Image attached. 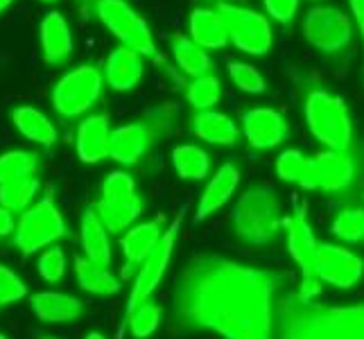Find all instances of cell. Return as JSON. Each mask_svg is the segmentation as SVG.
<instances>
[{
    "label": "cell",
    "mask_w": 364,
    "mask_h": 339,
    "mask_svg": "<svg viewBox=\"0 0 364 339\" xmlns=\"http://www.w3.org/2000/svg\"><path fill=\"white\" fill-rule=\"evenodd\" d=\"M285 276L218 254L186 260L172 292L179 330H210L224 339H279V294Z\"/></svg>",
    "instance_id": "6da1fadb"
},
{
    "label": "cell",
    "mask_w": 364,
    "mask_h": 339,
    "mask_svg": "<svg viewBox=\"0 0 364 339\" xmlns=\"http://www.w3.org/2000/svg\"><path fill=\"white\" fill-rule=\"evenodd\" d=\"M279 339H364V306H319L290 294L279 301Z\"/></svg>",
    "instance_id": "7a4b0ae2"
},
{
    "label": "cell",
    "mask_w": 364,
    "mask_h": 339,
    "mask_svg": "<svg viewBox=\"0 0 364 339\" xmlns=\"http://www.w3.org/2000/svg\"><path fill=\"white\" fill-rule=\"evenodd\" d=\"M233 235L249 247L272 244L281 233V199L272 185L258 183L240 195L231 212Z\"/></svg>",
    "instance_id": "3957f363"
},
{
    "label": "cell",
    "mask_w": 364,
    "mask_h": 339,
    "mask_svg": "<svg viewBox=\"0 0 364 339\" xmlns=\"http://www.w3.org/2000/svg\"><path fill=\"white\" fill-rule=\"evenodd\" d=\"M306 122L310 134L335 152H346L353 141V120H350L346 102L326 89H315L308 93Z\"/></svg>",
    "instance_id": "277c9868"
},
{
    "label": "cell",
    "mask_w": 364,
    "mask_h": 339,
    "mask_svg": "<svg viewBox=\"0 0 364 339\" xmlns=\"http://www.w3.org/2000/svg\"><path fill=\"white\" fill-rule=\"evenodd\" d=\"M68 224L57 208L53 195H46L34 206L25 208L14 229V247L23 254V258L34 256L36 251L53 247L55 242L68 237Z\"/></svg>",
    "instance_id": "5b68a950"
},
{
    "label": "cell",
    "mask_w": 364,
    "mask_h": 339,
    "mask_svg": "<svg viewBox=\"0 0 364 339\" xmlns=\"http://www.w3.org/2000/svg\"><path fill=\"white\" fill-rule=\"evenodd\" d=\"M183 215H186V208H181L177 215H174L170 226L163 231V237H161V242L156 244V249L149 254V258L143 262L141 269H138L136 279H134L132 294L127 298V308H124V315H122L120 328H118V335H116L118 339L124 335V330H127V319H129L132 312L141 303H145V301H149V296L156 292V287L163 283V279H166V271H168L170 262H172L174 244H177V235H179L181 224H183Z\"/></svg>",
    "instance_id": "8992f818"
},
{
    "label": "cell",
    "mask_w": 364,
    "mask_h": 339,
    "mask_svg": "<svg viewBox=\"0 0 364 339\" xmlns=\"http://www.w3.org/2000/svg\"><path fill=\"white\" fill-rule=\"evenodd\" d=\"M283 226L287 229V251L294 258L301 269V287L299 298L312 301L321 294V281H319V242L312 226L308 222V206L304 202H296V208L290 220H285Z\"/></svg>",
    "instance_id": "52a82bcc"
},
{
    "label": "cell",
    "mask_w": 364,
    "mask_h": 339,
    "mask_svg": "<svg viewBox=\"0 0 364 339\" xmlns=\"http://www.w3.org/2000/svg\"><path fill=\"white\" fill-rule=\"evenodd\" d=\"M218 14L224 21V28L229 34V43L251 57H265L274 45L272 23L265 14L256 9L220 3Z\"/></svg>",
    "instance_id": "ba28073f"
},
{
    "label": "cell",
    "mask_w": 364,
    "mask_h": 339,
    "mask_svg": "<svg viewBox=\"0 0 364 339\" xmlns=\"http://www.w3.org/2000/svg\"><path fill=\"white\" fill-rule=\"evenodd\" d=\"M97 18L116 39L136 55L156 57V41L149 25L124 0H97Z\"/></svg>",
    "instance_id": "9c48e42d"
},
{
    "label": "cell",
    "mask_w": 364,
    "mask_h": 339,
    "mask_svg": "<svg viewBox=\"0 0 364 339\" xmlns=\"http://www.w3.org/2000/svg\"><path fill=\"white\" fill-rule=\"evenodd\" d=\"M105 77L95 66L84 64L66 72L53 89V104L61 118H80L102 95Z\"/></svg>",
    "instance_id": "30bf717a"
},
{
    "label": "cell",
    "mask_w": 364,
    "mask_h": 339,
    "mask_svg": "<svg viewBox=\"0 0 364 339\" xmlns=\"http://www.w3.org/2000/svg\"><path fill=\"white\" fill-rule=\"evenodd\" d=\"M304 39L321 55H337L353 39V23L342 9L319 5L308 9L301 23Z\"/></svg>",
    "instance_id": "8fae6325"
},
{
    "label": "cell",
    "mask_w": 364,
    "mask_h": 339,
    "mask_svg": "<svg viewBox=\"0 0 364 339\" xmlns=\"http://www.w3.org/2000/svg\"><path fill=\"white\" fill-rule=\"evenodd\" d=\"M355 177V163L346 152H321L312 158H306V168L301 172L296 185L304 190H326L337 193L350 185Z\"/></svg>",
    "instance_id": "7c38bea8"
},
{
    "label": "cell",
    "mask_w": 364,
    "mask_h": 339,
    "mask_svg": "<svg viewBox=\"0 0 364 339\" xmlns=\"http://www.w3.org/2000/svg\"><path fill=\"white\" fill-rule=\"evenodd\" d=\"M319 281L340 290H348L362 281L364 260L353 251L337 244H319Z\"/></svg>",
    "instance_id": "4fadbf2b"
},
{
    "label": "cell",
    "mask_w": 364,
    "mask_h": 339,
    "mask_svg": "<svg viewBox=\"0 0 364 339\" xmlns=\"http://www.w3.org/2000/svg\"><path fill=\"white\" fill-rule=\"evenodd\" d=\"M240 122L247 143L254 149L279 147L287 138V134H290V127H287L283 113L267 107H256L245 111Z\"/></svg>",
    "instance_id": "5bb4252c"
},
{
    "label": "cell",
    "mask_w": 364,
    "mask_h": 339,
    "mask_svg": "<svg viewBox=\"0 0 364 339\" xmlns=\"http://www.w3.org/2000/svg\"><path fill=\"white\" fill-rule=\"evenodd\" d=\"M152 141H154V134L145 122L122 124V127L114 129L109 136L107 156L120 163V166H136V163L147 154Z\"/></svg>",
    "instance_id": "9a60e30c"
},
{
    "label": "cell",
    "mask_w": 364,
    "mask_h": 339,
    "mask_svg": "<svg viewBox=\"0 0 364 339\" xmlns=\"http://www.w3.org/2000/svg\"><path fill=\"white\" fill-rule=\"evenodd\" d=\"M237 183H240V170L233 163H224V166L213 174L210 181L206 183L202 197H199L197 212H195V224L206 222L213 212L224 208V204L235 195Z\"/></svg>",
    "instance_id": "2e32d148"
},
{
    "label": "cell",
    "mask_w": 364,
    "mask_h": 339,
    "mask_svg": "<svg viewBox=\"0 0 364 339\" xmlns=\"http://www.w3.org/2000/svg\"><path fill=\"white\" fill-rule=\"evenodd\" d=\"M145 72V61L141 55H136L129 48H116L114 53L107 57L105 64V80L114 91L118 93H127L134 91L138 82L143 80Z\"/></svg>",
    "instance_id": "e0dca14e"
},
{
    "label": "cell",
    "mask_w": 364,
    "mask_h": 339,
    "mask_svg": "<svg viewBox=\"0 0 364 339\" xmlns=\"http://www.w3.org/2000/svg\"><path fill=\"white\" fill-rule=\"evenodd\" d=\"M109 122L111 120L107 113H95V116H89L84 118V122H80L75 147H77L80 161L86 163V166H93V163L107 158L109 136H111Z\"/></svg>",
    "instance_id": "ac0fdd59"
},
{
    "label": "cell",
    "mask_w": 364,
    "mask_h": 339,
    "mask_svg": "<svg viewBox=\"0 0 364 339\" xmlns=\"http://www.w3.org/2000/svg\"><path fill=\"white\" fill-rule=\"evenodd\" d=\"M41 50L50 66H59L73 55V32L70 25L59 11H48L41 21Z\"/></svg>",
    "instance_id": "d6986e66"
},
{
    "label": "cell",
    "mask_w": 364,
    "mask_h": 339,
    "mask_svg": "<svg viewBox=\"0 0 364 339\" xmlns=\"http://www.w3.org/2000/svg\"><path fill=\"white\" fill-rule=\"evenodd\" d=\"M30 308L46 323H73L84 315V303L64 292H36L30 296Z\"/></svg>",
    "instance_id": "ffe728a7"
},
{
    "label": "cell",
    "mask_w": 364,
    "mask_h": 339,
    "mask_svg": "<svg viewBox=\"0 0 364 339\" xmlns=\"http://www.w3.org/2000/svg\"><path fill=\"white\" fill-rule=\"evenodd\" d=\"M161 237H163V217H154V220L129 226L127 233H124L120 240L122 254L127 258V265L141 267L149 258V254L156 249Z\"/></svg>",
    "instance_id": "44dd1931"
},
{
    "label": "cell",
    "mask_w": 364,
    "mask_h": 339,
    "mask_svg": "<svg viewBox=\"0 0 364 339\" xmlns=\"http://www.w3.org/2000/svg\"><path fill=\"white\" fill-rule=\"evenodd\" d=\"M93 208L109 233H120L127 231L141 217L145 202L141 199V195H132L124 199H97Z\"/></svg>",
    "instance_id": "7402d4cb"
},
{
    "label": "cell",
    "mask_w": 364,
    "mask_h": 339,
    "mask_svg": "<svg viewBox=\"0 0 364 339\" xmlns=\"http://www.w3.org/2000/svg\"><path fill=\"white\" fill-rule=\"evenodd\" d=\"M191 39L202 50H222L229 45V34L218 9L195 7L191 21H188Z\"/></svg>",
    "instance_id": "603a6c76"
},
{
    "label": "cell",
    "mask_w": 364,
    "mask_h": 339,
    "mask_svg": "<svg viewBox=\"0 0 364 339\" xmlns=\"http://www.w3.org/2000/svg\"><path fill=\"white\" fill-rule=\"evenodd\" d=\"M193 134L204 143L231 147L235 145L237 136H240V129H237L235 120L229 118L227 113L210 109V111H199L193 118Z\"/></svg>",
    "instance_id": "cb8c5ba5"
},
{
    "label": "cell",
    "mask_w": 364,
    "mask_h": 339,
    "mask_svg": "<svg viewBox=\"0 0 364 339\" xmlns=\"http://www.w3.org/2000/svg\"><path fill=\"white\" fill-rule=\"evenodd\" d=\"M11 122L16 131L28 138L30 143H36L41 147H53L59 141V131L43 111L34 107H18L11 111Z\"/></svg>",
    "instance_id": "d4e9b609"
},
{
    "label": "cell",
    "mask_w": 364,
    "mask_h": 339,
    "mask_svg": "<svg viewBox=\"0 0 364 339\" xmlns=\"http://www.w3.org/2000/svg\"><path fill=\"white\" fill-rule=\"evenodd\" d=\"M82 249H84V258L97 262V265L109 267L111 262V242H109V231L105 229L102 220L97 217V212L93 206H89L82 215Z\"/></svg>",
    "instance_id": "484cf974"
},
{
    "label": "cell",
    "mask_w": 364,
    "mask_h": 339,
    "mask_svg": "<svg viewBox=\"0 0 364 339\" xmlns=\"http://www.w3.org/2000/svg\"><path fill=\"white\" fill-rule=\"evenodd\" d=\"M75 279H77L84 292L95 296H114L122 290L118 276H114L107 267L97 265V262L86 260L84 256L75 258Z\"/></svg>",
    "instance_id": "4316f807"
},
{
    "label": "cell",
    "mask_w": 364,
    "mask_h": 339,
    "mask_svg": "<svg viewBox=\"0 0 364 339\" xmlns=\"http://www.w3.org/2000/svg\"><path fill=\"white\" fill-rule=\"evenodd\" d=\"M170 50H172L174 61H177V66L181 68V72L188 75V77L197 80V77H204V75H210L213 61H210L208 53L199 48L191 36L174 34L170 39Z\"/></svg>",
    "instance_id": "83f0119b"
},
{
    "label": "cell",
    "mask_w": 364,
    "mask_h": 339,
    "mask_svg": "<svg viewBox=\"0 0 364 339\" xmlns=\"http://www.w3.org/2000/svg\"><path fill=\"white\" fill-rule=\"evenodd\" d=\"M172 166L183 181H202L208 177L210 158L197 145H177L172 149Z\"/></svg>",
    "instance_id": "f1b7e54d"
},
{
    "label": "cell",
    "mask_w": 364,
    "mask_h": 339,
    "mask_svg": "<svg viewBox=\"0 0 364 339\" xmlns=\"http://www.w3.org/2000/svg\"><path fill=\"white\" fill-rule=\"evenodd\" d=\"M39 188H41V183L34 174H25V177L3 183L0 185V206L11 212L30 208L32 199L36 197V193H39Z\"/></svg>",
    "instance_id": "f546056e"
},
{
    "label": "cell",
    "mask_w": 364,
    "mask_h": 339,
    "mask_svg": "<svg viewBox=\"0 0 364 339\" xmlns=\"http://www.w3.org/2000/svg\"><path fill=\"white\" fill-rule=\"evenodd\" d=\"M220 97H222V84H220V77H215L213 72L193 80L186 89V99L191 102V107L197 113L210 111L220 102Z\"/></svg>",
    "instance_id": "4dcf8cb0"
},
{
    "label": "cell",
    "mask_w": 364,
    "mask_h": 339,
    "mask_svg": "<svg viewBox=\"0 0 364 339\" xmlns=\"http://www.w3.org/2000/svg\"><path fill=\"white\" fill-rule=\"evenodd\" d=\"M39 161L36 154L25 152V149H14V152H5L0 154V185L9 183L25 174H34Z\"/></svg>",
    "instance_id": "1f68e13d"
},
{
    "label": "cell",
    "mask_w": 364,
    "mask_h": 339,
    "mask_svg": "<svg viewBox=\"0 0 364 339\" xmlns=\"http://www.w3.org/2000/svg\"><path fill=\"white\" fill-rule=\"evenodd\" d=\"M159 323H161V308L156 303H152V301H145V303H141L127 319L129 333L136 339H147L149 335H154L156 328H159Z\"/></svg>",
    "instance_id": "d6a6232c"
},
{
    "label": "cell",
    "mask_w": 364,
    "mask_h": 339,
    "mask_svg": "<svg viewBox=\"0 0 364 339\" xmlns=\"http://www.w3.org/2000/svg\"><path fill=\"white\" fill-rule=\"evenodd\" d=\"M333 233L344 242H364V210L344 208L333 222Z\"/></svg>",
    "instance_id": "836d02e7"
},
{
    "label": "cell",
    "mask_w": 364,
    "mask_h": 339,
    "mask_svg": "<svg viewBox=\"0 0 364 339\" xmlns=\"http://www.w3.org/2000/svg\"><path fill=\"white\" fill-rule=\"evenodd\" d=\"M229 77L237 89H240L242 93H249V95H260L267 89V82L260 75V70L254 68L251 64H245V61H231Z\"/></svg>",
    "instance_id": "e575fe53"
},
{
    "label": "cell",
    "mask_w": 364,
    "mask_h": 339,
    "mask_svg": "<svg viewBox=\"0 0 364 339\" xmlns=\"http://www.w3.org/2000/svg\"><path fill=\"white\" fill-rule=\"evenodd\" d=\"M66 274V254L59 247H48L39 256V276L46 283H59Z\"/></svg>",
    "instance_id": "d590c367"
},
{
    "label": "cell",
    "mask_w": 364,
    "mask_h": 339,
    "mask_svg": "<svg viewBox=\"0 0 364 339\" xmlns=\"http://www.w3.org/2000/svg\"><path fill=\"white\" fill-rule=\"evenodd\" d=\"M132 195H138L132 174H127L124 170H114L107 174V179L102 181V197L100 199H124Z\"/></svg>",
    "instance_id": "8d00e7d4"
},
{
    "label": "cell",
    "mask_w": 364,
    "mask_h": 339,
    "mask_svg": "<svg viewBox=\"0 0 364 339\" xmlns=\"http://www.w3.org/2000/svg\"><path fill=\"white\" fill-rule=\"evenodd\" d=\"M306 168V156L299 149H285V152L276 158V174L281 181L287 183H299L301 172Z\"/></svg>",
    "instance_id": "74e56055"
},
{
    "label": "cell",
    "mask_w": 364,
    "mask_h": 339,
    "mask_svg": "<svg viewBox=\"0 0 364 339\" xmlns=\"http://www.w3.org/2000/svg\"><path fill=\"white\" fill-rule=\"evenodd\" d=\"M28 296V285L9 267L0 265V306H11Z\"/></svg>",
    "instance_id": "f35d334b"
},
{
    "label": "cell",
    "mask_w": 364,
    "mask_h": 339,
    "mask_svg": "<svg viewBox=\"0 0 364 339\" xmlns=\"http://www.w3.org/2000/svg\"><path fill=\"white\" fill-rule=\"evenodd\" d=\"M299 3L301 0H262V5H265L267 14L276 21V23H292L296 11H299Z\"/></svg>",
    "instance_id": "ab89813d"
},
{
    "label": "cell",
    "mask_w": 364,
    "mask_h": 339,
    "mask_svg": "<svg viewBox=\"0 0 364 339\" xmlns=\"http://www.w3.org/2000/svg\"><path fill=\"white\" fill-rule=\"evenodd\" d=\"M14 229H16V220L11 215V210L0 206V237L14 235Z\"/></svg>",
    "instance_id": "60d3db41"
},
{
    "label": "cell",
    "mask_w": 364,
    "mask_h": 339,
    "mask_svg": "<svg viewBox=\"0 0 364 339\" xmlns=\"http://www.w3.org/2000/svg\"><path fill=\"white\" fill-rule=\"evenodd\" d=\"M350 3V11H353V21L360 30L362 36V43H364V0H348Z\"/></svg>",
    "instance_id": "b9f144b4"
},
{
    "label": "cell",
    "mask_w": 364,
    "mask_h": 339,
    "mask_svg": "<svg viewBox=\"0 0 364 339\" xmlns=\"http://www.w3.org/2000/svg\"><path fill=\"white\" fill-rule=\"evenodd\" d=\"M84 339H107L102 333H97V330H93V333H89V335H86Z\"/></svg>",
    "instance_id": "7bdbcfd3"
},
{
    "label": "cell",
    "mask_w": 364,
    "mask_h": 339,
    "mask_svg": "<svg viewBox=\"0 0 364 339\" xmlns=\"http://www.w3.org/2000/svg\"><path fill=\"white\" fill-rule=\"evenodd\" d=\"M11 3H14V0H0V14H3V11H5Z\"/></svg>",
    "instance_id": "ee69618b"
},
{
    "label": "cell",
    "mask_w": 364,
    "mask_h": 339,
    "mask_svg": "<svg viewBox=\"0 0 364 339\" xmlns=\"http://www.w3.org/2000/svg\"><path fill=\"white\" fill-rule=\"evenodd\" d=\"M41 339H57V337H50V335H43Z\"/></svg>",
    "instance_id": "f6af8a7d"
},
{
    "label": "cell",
    "mask_w": 364,
    "mask_h": 339,
    "mask_svg": "<svg viewBox=\"0 0 364 339\" xmlns=\"http://www.w3.org/2000/svg\"><path fill=\"white\" fill-rule=\"evenodd\" d=\"M41 3H57V0H41Z\"/></svg>",
    "instance_id": "bcb514c9"
},
{
    "label": "cell",
    "mask_w": 364,
    "mask_h": 339,
    "mask_svg": "<svg viewBox=\"0 0 364 339\" xmlns=\"http://www.w3.org/2000/svg\"><path fill=\"white\" fill-rule=\"evenodd\" d=\"M0 339H7V337H5V335H3V333H0Z\"/></svg>",
    "instance_id": "7dc6e473"
},
{
    "label": "cell",
    "mask_w": 364,
    "mask_h": 339,
    "mask_svg": "<svg viewBox=\"0 0 364 339\" xmlns=\"http://www.w3.org/2000/svg\"><path fill=\"white\" fill-rule=\"evenodd\" d=\"M218 3H227V0H218Z\"/></svg>",
    "instance_id": "c3c4849f"
}]
</instances>
